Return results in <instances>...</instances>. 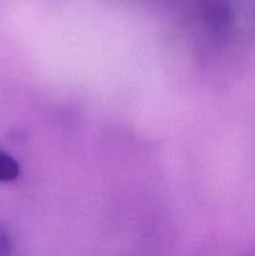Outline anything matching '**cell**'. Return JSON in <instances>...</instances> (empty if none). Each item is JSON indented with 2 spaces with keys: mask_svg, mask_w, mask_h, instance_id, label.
Instances as JSON below:
<instances>
[{
  "mask_svg": "<svg viewBox=\"0 0 255 256\" xmlns=\"http://www.w3.org/2000/svg\"><path fill=\"white\" fill-rule=\"evenodd\" d=\"M19 174V164L10 155L0 152V182H14Z\"/></svg>",
  "mask_w": 255,
  "mask_h": 256,
  "instance_id": "6da1fadb",
  "label": "cell"
},
{
  "mask_svg": "<svg viewBox=\"0 0 255 256\" xmlns=\"http://www.w3.org/2000/svg\"><path fill=\"white\" fill-rule=\"evenodd\" d=\"M12 242L2 229H0V256H9L12 252Z\"/></svg>",
  "mask_w": 255,
  "mask_h": 256,
  "instance_id": "7a4b0ae2",
  "label": "cell"
}]
</instances>
